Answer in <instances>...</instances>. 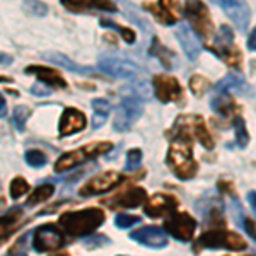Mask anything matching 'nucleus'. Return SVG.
Wrapping results in <instances>:
<instances>
[{
    "label": "nucleus",
    "instance_id": "obj_1",
    "mask_svg": "<svg viewBox=\"0 0 256 256\" xmlns=\"http://www.w3.org/2000/svg\"><path fill=\"white\" fill-rule=\"evenodd\" d=\"M172 144L168 150L166 162L169 169L174 172L180 180H192L198 171V164L193 159L192 152V135L186 125H180V122H176L174 128L171 132Z\"/></svg>",
    "mask_w": 256,
    "mask_h": 256
},
{
    "label": "nucleus",
    "instance_id": "obj_2",
    "mask_svg": "<svg viewBox=\"0 0 256 256\" xmlns=\"http://www.w3.org/2000/svg\"><path fill=\"white\" fill-rule=\"evenodd\" d=\"M104 222V212L99 207H90L84 210H76V212H65L60 216L58 226L64 229V232L70 236H88L92 234L99 226Z\"/></svg>",
    "mask_w": 256,
    "mask_h": 256
},
{
    "label": "nucleus",
    "instance_id": "obj_3",
    "mask_svg": "<svg viewBox=\"0 0 256 256\" xmlns=\"http://www.w3.org/2000/svg\"><path fill=\"white\" fill-rule=\"evenodd\" d=\"M113 150V144L111 142H92L86 144L76 150L65 152L64 156H60L55 162V172H67L70 169L80 166V164L88 162V160L99 158L102 154H108Z\"/></svg>",
    "mask_w": 256,
    "mask_h": 256
},
{
    "label": "nucleus",
    "instance_id": "obj_4",
    "mask_svg": "<svg viewBox=\"0 0 256 256\" xmlns=\"http://www.w3.org/2000/svg\"><path fill=\"white\" fill-rule=\"evenodd\" d=\"M207 50H210L212 53H216L218 58L224 60L229 67L241 70L242 55H241V52L236 48V44H234V32L230 28L220 26L216 40H214V44L212 46H207Z\"/></svg>",
    "mask_w": 256,
    "mask_h": 256
},
{
    "label": "nucleus",
    "instance_id": "obj_5",
    "mask_svg": "<svg viewBox=\"0 0 256 256\" xmlns=\"http://www.w3.org/2000/svg\"><path fill=\"white\" fill-rule=\"evenodd\" d=\"M98 68L101 70L104 76L111 79H123V80H134L135 77L140 76L142 68L138 67L135 62L122 58V56L113 55H101L98 60Z\"/></svg>",
    "mask_w": 256,
    "mask_h": 256
},
{
    "label": "nucleus",
    "instance_id": "obj_6",
    "mask_svg": "<svg viewBox=\"0 0 256 256\" xmlns=\"http://www.w3.org/2000/svg\"><path fill=\"white\" fill-rule=\"evenodd\" d=\"M196 246H204L208 250H230V251H242L248 248V242L239 234L230 230L212 229L204 232L198 238Z\"/></svg>",
    "mask_w": 256,
    "mask_h": 256
},
{
    "label": "nucleus",
    "instance_id": "obj_7",
    "mask_svg": "<svg viewBox=\"0 0 256 256\" xmlns=\"http://www.w3.org/2000/svg\"><path fill=\"white\" fill-rule=\"evenodd\" d=\"M183 12L190 22V28L195 31V34L204 40L214 34V22L204 2H186L183 7Z\"/></svg>",
    "mask_w": 256,
    "mask_h": 256
},
{
    "label": "nucleus",
    "instance_id": "obj_8",
    "mask_svg": "<svg viewBox=\"0 0 256 256\" xmlns=\"http://www.w3.org/2000/svg\"><path fill=\"white\" fill-rule=\"evenodd\" d=\"M144 113V106L140 102V99L137 98H123V101L120 102V106L116 108V113H114V120H113V130L114 132H128L132 126L137 123V120L142 116Z\"/></svg>",
    "mask_w": 256,
    "mask_h": 256
},
{
    "label": "nucleus",
    "instance_id": "obj_9",
    "mask_svg": "<svg viewBox=\"0 0 256 256\" xmlns=\"http://www.w3.org/2000/svg\"><path fill=\"white\" fill-rule=\"evenodd\" d=\"M64 229L55 224L40 226L32 232V248L38 253H48V251H56L64 246Z\"/></svg>",
    "mask_w": 256,
    "mask_h": 256
},
{
    "label": "nucleus",
    "instance_id": "obj_10",
    "mask_svg": "<svg viewBox=\"0 0 256 256\" xmlns=\"http://www.w3.org/2000/svg\"><path fill=\"white\" fill-rule=\"evenodd\" d=\"M164 229H166L168 234H171L172 238L178 239V241L188 242L195 236L196 220L186 212H174L164 222Z\"/></svg>",
    "mask_w": 256,
    "mask_h": 256
},
{
    "label": "nucleus",
    "instance_id": "obj_11",
    "mask_svg": "<svg viewBox=\"0 0 256 256\" xmlns=\"http://www.w3.org/2000/svg\"><path fill=\"white\" fill-rule=\"evenodd\" d=\"M123 181V176L116 171H104L101 174L90 178L86 184H82L79 188L80 196H94V195H102L108 193L113 188H116Z\"/></svg>",
    "mask_w": 256,
    "mask_h": 256
},
{
    "label": "nucleus",
    "instance_id": "obj_12",
    "mask_svg": "<svg viewBox=\"0 0 256 256\" xmlns=\"http://www.w3.org/2000/svg\"><path fill=\"white\" fill-rule=\"evenodd\" d=\"M152 88H154L156 98L160 102H176L183 98V88L172 76H166V74L156 76L152 79Z\"/></svg>",
    "mask_w": 256,
    "mask_h": 256
},
{
    "label": "nucleus",
    "instance_id": "obj_13",
    "mask_svg": "<svg viewBox=\"0 0 256 256\" xmlns=\"http://www.w3.org/2000/svg\"><path fill=\"white\" fill-rule=\"evenodd\" d=\"M147 192L140 186H130L125 192L118 193V195L104 200V205H108L110 208H137L146 202Z\"/></svg>",
    "mask_w": 256,
    "mask_h": 256
},
{
    "label": "nucleus",
    "instance_id": "obj_14",
    "mask_svg": "<svg viewBox=\"0 0 256 256\" xmlns=\"http://www.w3.org/2000/svg\"><path fill=\"white\" fill-rule=\"evenodd\" d=\"M217 6L226 12V16L236 24L239 31H244L250 24L251 10L246 2H236V0H218Z\"/></svg>",
    "mask_w": 256,
    "mask_h": 256
},
{
    "label": "nucleus",
    "instance_id": "obj_15",
    "mask_svg": "<svg viewBox=\"0 0 256 256\" xmlns=\"http://www.w3.org/2000/svg\"><path fill=\"white\" fill-rule=\"evenodd\" d=\"M178 207V200L172 195L168 193H156L154 196H150L144 205V212L148 217H164L169 214H174Z\"/></svg>",
    "mask_w": 256,
    "mask_h": 256
},
{
    "label": "nucleus",
    "instance_id": "obj_16",
    "mask_svg": "<svg viewBox=\"0 0 256 256\" xmlns=\"http://www.w3.org/2000/svg\"><path fill=\"white\" fill-rule=\"evenodd\" d=\"M88 126V118L77 108H65L60 118L58 134L60 137H68V135L79 134Z\"/></svg>",
    "mask_w": 256,
    "mask_h": 256
},
{
    "label": "nucleus",
    "instance_id": "obj_17",
    "mask_svg": "<svg viewBox=\"0 0 256 256\" xmlns=\"http://www.w3.org/2000/svg\"><path fill=\"white\" fill-rule=\"evenodd\" d=\"M176 38L180 41L186 58L195 62L202 52V44H200V41H198V36L195 34V31H193L188 24H180L176 30Z\"/></svg>",
    "mask_w": 256,
    "mask_h": 256
},
{
    "label": "nucleus",
    "instance_id": "obj_18",
    "mask_svg": "<svg viewBox=\"0 0 256 256\" xmlns=\"http://www.w3.org/2000/svg\"><path fill=\"white\" fill-rule=\"evenodd\" d=\"M130 238L134 241L140 242L144 246H148V248H164L168 244V238L166 234L162 232V229L156 226H147V227H142L138 230H134L130 234Z\"/></svg>",
    "mask_w": 256,
    "mask_h": 256
},
{
    "label": "nucleus",
    "instance_id": "obj_19",
    "mask_svg": "<svg viewBox=\"0 0 256 256\" xmlns=\"http://www.w3.org/2000/svg\"><path fill=\"white\" fill-rule=\"evenodd\" d=\"M176 9H178V4H171V2H168V0L144 4V10L150 12L159 22L166 24V26H171V24H174L178 20Z\"/></svg>",
    "mask_w": 256,
    "mask_h": 256
},
{
    "label": "nucleus",
    "instance_id": "obj_20",
    "mask_svg": "<svg viewBox=\"0 0 256 256\" xmlns=\"http://www.w3.org/2000/svg\"><path fill=\"white\" fill-rule=\"evenodd\" d=\"M26 74L36 76L38 80L43 82V84L48 86V88H58V89L67 88V82H65L64 77L60 76L58 70L43 67V65H30V67H26Z\"/></svg>",
    "mask_w": 256,
    "mask_h": 256
},
{
    "label": "nucleus",
    "instance_id": "obj_21",
    "mask_svg": "<svg viewBox=\"0 0 256 256\" xmlns=\"http://www.w3.org/2000/svg\"><path fill=\"white\" fill-rule=\"evenodd\" d=\"M216 90L220 94L230 96V94H251V89L244 80V77L238 72H230L216 86Z\"/></svg>",
    "mask_w": 256,
    "mask_h": 256
},
{
    "label": "nucleus",
    "instance_id": "obj_22",
    "mask_svg": "<svg viewBox=\"0 0 256 256\" xmlns=\"http://www.w3.org/2000/svg\"><path fill=\"white\" fill-rule=\"evenodd\" d=\"M43 56L48 62H52V64L58 65V67H62L64 70H68V72H76V74H80V76H90V74H94L90 67H86V65L76 64V62L70 60L68 56H65L64 53L48 52V53H44Z\"/></svg>",
    "mask_w": 256,
    "mask_h": 256
},
{
    "label": "nucleus",
    "instance_id": "obj_23",
    "mask_svg": "<svg viewBox=\"0 0 256 256\" xmlns=\"http://www.w3.org/2000/svg\"><path fill=\"white\" fill-rule=\"evenodd\" d=\"M64 7H67L68 10H74V12H82L86 9H101V10H108V12H114L116 10V6L113 2H88V0H62Z\"/></svg>",
    "mask_w": 256,
    "mask_h": 256
},
{
    "label": "nucleus",
    "instance_id": "obj_24",
    "mask_svg": "<svg viewBox=\"0 0 256 256\" xmlns=\"http://www.w3.org/2000/svg\"><path fill=\"white\" fill-rule=\"evenodd\" d=\"M188 122L193 128V134H195V137L198 138V142H200L205 148L212 150V148L216 147V142H214L212 135H210V132L207 130V125H205L204 118L202 116H188Z\"/></svg>",
    "mask_w": 256,
    "mask_h": 256
},
{
    "label": "nucleus",
    "instance_id": "obj_25",
    "mask_svg": "<svg viewBox=\"0 0 256 256\" xmlns=\"http://www.w3.org/2000/svg\"><path fill=\"white\" fill-rule=\"evenodd\" d=\"M210 106L216 113L222 114L226 118H230V116H238V106L234 102V99L230 96H226V94H218V96L212 98L210 101Z\"/></svg>",
    "mask_w": 256,
    "mask_h": 256
},
{
    "label": "nucleus",
    "instance_id": "obj_26",
    "mask_svg": "<svg viewBox=\"0 0 256 256\" xmlns=\"http://www.w3.org/2000/svg\"><path fill=\"white\" fill-rule=\"evenodd\" d=\"M90 104H92V128L98 130L106 123L110 113L113 111V106L106 99H94Z\"/></svg>",
    "mask_w": 256,
    "mask_h": 256
},
{
    "label": "nucleus",
    "instance_id": "obj_27",
    "mask_svg": "<svg viewBox=\"0 0 256 256\" xmlns=\"http://www.w3.org/2000/svg\"><path fill=\"white\" fill-rule=\"evenodd\" d=\"M53 192H55V186H53L52 183H43V184H40V186H36V188H34V192H32L31 195L28 196L26 205H28V207H32V205L43 204V202H46L48 198L53 195Z\"/></svg>",
    "mask_w": 256,
    "mask_h": 256
},
{
    "label": "nucleus",
    "instance_id": "obj_28",
    "mask_svg": "<svg viewBox=\"0 0 256 256\" xmlns=\"http://www.w3.org/2000/svg\"><path fill=\"white\" fill-rule=\"evenodd\" d=\"M148 52H150V55H154L168 70L172 68V56H174V53H172L171 50H168L166 46H162L158 38L152 40V46Z\"/></svg>",
    "mask_w": 256,
    "mask_h": 256
},
{
    "label": "nucleus",
    "instance_id": "obj_29",
    "mask_svg": "<svg viewBox=\"0 0 256 256\" xmlns=\"http://www.w3.org/2000/svg\"><path fill=\"white\" fill-rule=\"evenodd\" d=\"M20 217H22V210H10L7 216L2 217V241H6V238L10 236V232L19 226Z\"/></svg>",
    "mask_w": 256,
    "mask_h": 256
},
{
    "label": "nucleus",
    "instance_id": "obj_30",
    "mask_svg": "<svg viewBox=\"0 0 256 256\" xmlns=\"http://www.w3.org/2000/svg\"><path fill=\"white\" fill-rule=\"evenodd\" d=\"M234 134H236V142L238 146L241 148L248 147V144H250V132H248L246 128V123L242 116H234Z\"/></svg>",
    "mask_w": 256,
    "mask_h": 256
},
{
    "label": "nucleus",
    "instance_id": "obj_31",
    "mask_svg": "<svg viewBox=\"0 0 256 256\" xmlns=\"http://www.w3.org/2000/svg\"><path fill=\"white\" fill-rule=\"evenodd\" d=\"M190 89H192V92L195 94V96H204L205 92H207L208 89H212V82H210L207 77L204 76H192L190 77Z\"/></svg>",
    "mask_w": 256,
    "mask_h": 256
},
{
    "label": "nucleus",
    "instance_id": "obj_32",
    "mask_svg": "<svg viewBox=\"0 0 256 256\" xmlns=\"http://www.w3.org/2000/svg\"><path fill=\"white\" fill-rule=\"evenodd\" d=\"M99 24H101V26H104V28H113L114 31H118L120 34H122V38L125 40L128 44H134L135 40H137V36H135V31L134 30H130V28L120 26V24L113 22V20H110V19H99Z\"/></svg>",
    "mask_w": 256,
    "mask_h": 256
},
{
    "label": "nucleus",
    "instance_id": "obj_33",
    "mask_svg": "<svg viewBox=\"0 0 256 256\" xmlns=\"http://www.w3.org/2000/svg\"><path fill=\"white\" fill-rule=\"evenodd\" d=\"M30 192V183H28L24 178H14V180L10 181V186H9V193L10 196L14 198V200H18V198H20L22 195H26V193Z\"/></svg>",
    "mask_w": 256,
    "mask_h": 256
},
{
    "label": "nucleus",
    "instance_id": "obj_34",
    "mask_svg": "<svg viewBox=\"0 0 256 256\" xmlns=\"http://www.w3.org/2000/svg\"><path fill=\"white\" fill-rule=\"evenodd\" d=\"M24 159H26V162L30 164L31 168H43L44 164L48 162L46 154H44V152H41V150H36V148L28 150L26 154H24Z\"/></svg>",
    "mask_w": 256,
    "mask_h": 256
},
{
    "label": "nucleus",
    "instance_id": "obj_35",
    "mask_svg": "<svg viewBox=\"0 0 256 256\" xmlns=\"http://www.w3.org/2000/svg\"><path fill=\"white\" fill-rule=\"evenodd\" d=\"M30 114H31V111H30L28 106H16V110H14V123H16V126H18L19 132L24 130V125H26Z\"/></svg>",
    "mask_w": 256,
    "mask_h": 256
},
{
    "label": "nucleus",
    "instance_id": "obj_36",
    "mask_svg": "<svg viewBox=\"0 0 256 256\" xmlns=\"http://www.w3.org/2000/svg\"><path fill=\"white\" fill-rule=\"evenodd\" d=\"M140 162H142V150L140 148H130L126 152V169L134 171L140 166Z\"/></svg>",
    "mask_w": 256,
    "mask_h": 256
},
{
    "label": "nucleus",
    "instance_id": "obj_37",
    "mask_svg": "<svg viewBox=\"0 0 256 256\" xmlns=\"http://www.w3.org/2000/svg\"><path fill=\"white\" fill-rule=\"evenodd\" d=\"M138 222H140V217L125 216V214H120V216H116V218H114V226L120 227V229H128V227L138 224Z\"/></svg>",
    "mask_w": 256,
    "mask_h": 256
},
{
    "label": "nucleus",
    "instance_id": "obj_38",
    "mask_svg": "<svg viewBox=\"0 0 256 256\" xmlns=\"http://www.w3.org/2000/svg\"><path fill=\"white\" fill-rule=\"evenodd\" d=\"M24 9L26 10H30L31 9V14H34V16H44L48 12V7L44 6L43 2H28L26 6H24Z\"/></svg>",
    "mask_w": 256,
    "mask_h": 256
},
{
    "label": "nucleus",
    "instance_id": "obj_39",
    "mask_svg": "<svg viewBox=\"0 0 256 256\" xmlns=\"http://www.w3.org/2000/svg\"><path fill=\"white\" fill-rule=\"evenodd\" d=\"M31 92L34 94V96H40V98H44V96H48L50 92H52V89L48 88V86H44L43 82H40V84H36V86H32L31 88Z\"/></svg>",
    "mask_w": 256,
    "mask_h": 256
},
{
    "label": "nucleus",
    "instance_id": "obj_40",
    "mask_svg": "<svg viewBox=\"0 0 256 256\" xmlns=\"http://www.w3.org/2000/svg\"><path fill=\"white\" fill-rule=\"evenodd\" d=\"M126 18H128V19H132V20H134V22H137L144 31H150V24H148L146 19H138L137 16L134 14V12H128Z\"/></svg>",
    "mask_w": 256,
    "mask_h": 256
},
{
    "label": "nucleus",
    "instance_id": "obj_41",
    "mask_svg": "<svg viewBox=\"0 0 256 256\" xmlns=\"http://www.w3.org/2000/svg\"><path fill=\"white\" fill-rule=\"evenodd\" d=\"M244 229H246V232L256 241V222L253 218H244Z\"/></svg>",
    "mask_w": 256,
    "mask_h": 256
},
{
    "label": "nucleus",
    "instance_id": "obj_42",
    "mask_svg": "<svg viewBox=\"0 0 256 256\" xmlns=\"http://www.w3.org/2000/svg\"><path fill=\"white\" fill-rule=\"evenodd\" d=\"M218 190L220 192H227V195H230V196H234V188H232V184L229 183V181H218Z\"/></svg>",
    "mask_w": 256,
    "mask_h": 256
},
{
    "label": "nucleus",
    "instance_id": "obj_43",
    "mask_svg": "<svg viewBox=\"0 0 256 256\" xmlns=\"http://www.w3.org/2000/svg\"><path fill=\"white\" fill-rule=\"evenodd\" d=\"M248 50L250 52H256V28H253V31L248 36Z\"/></svg>",
    "mask_w": 256,
    "mask_h": 256
},
{
    "label": "nucleus",
    "instance_id": "obj_44",
    "mask_svg": "<svg viewBox=\"0 0 256 256\" xmlns=\"http://www.w3.org/2000/svg\"><path fill=\"white\" fill-rule=\"evenodd\" d=\"M248 200H250L251 207H253V210L256 212V192H251L250 195H248Z\"/></svg>",
    "mask_w": 256,
    "mask_h": 256
},
{
    "label": "nucleus",
    "instance_id": "obj_45",
    "mask_svg": "<svg viewBox=\"0 0 256 256\" xmlns=\"http://www.w3.org/2000/svg\"><path fill=\"white\" fill-rule=\"evenodd\" d=\"M0 106H2V111H0V114H2V116H6V99H0Z\"/></svg>",
    "mask_w": 256,
    "mask_h": 256
},
{
    "label": "nucleus",
    "instance_id": "obj_46",
    "mask_svg": "<svg viewBox=\"0 0 256 256\" xmlns=\"http://www.w3.org/2000/svg\"><path fill=\"white\" fill-rule=\"evenodd\" d=\"M12 62V58H9V55H2V65L6 67L7 64H10Z\"/></svg>",
    "mask_w": 256,
    "mask_h": 256
},
{
    "label": "nucleus",
    "instance_id": "obj_47",
    "mask_svg": "<svg viewBox=\"0 0 256 256\" xmlns=\"http://www.w3.org/2000/svg\"><path fill=\"white\" fill-rule=\"evenodd\" d=\"M9 256H26V254H9Z\"/></svg>",
    "mask_w": 256,
    "mask_h": 256
}]
</instances>
